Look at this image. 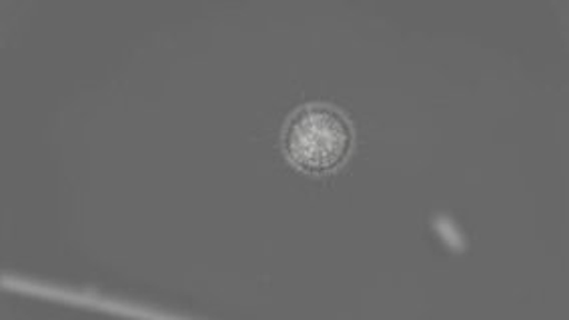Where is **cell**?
Returning a JSON list of instances; mask_svg holds the SVG:
<instances>
[{
  "mask_svg": "<svg viewBox=\"0 0 569 320\" xmlns=\"http://www.w3.org/2000/svg\"><path fill=\"white\" fill-rule=\"evenodd\" d=\"M356 144V130L341 110L311 102L297 109L281 132L284 157L307 174H327L341 169Z\"/></svg>",
  "mask_w": 569,
  "mask_h": 320,
  "instance_id": "obj_1",
  "label": "cell"
}]
</instances>
